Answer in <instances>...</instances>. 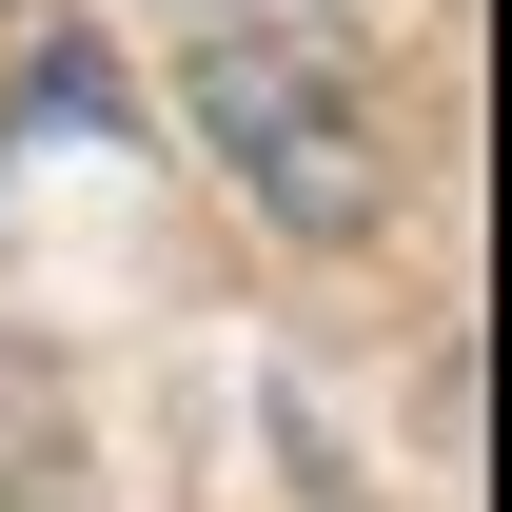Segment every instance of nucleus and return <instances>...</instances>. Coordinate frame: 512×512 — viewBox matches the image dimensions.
Returning <instances> with one entry per match:
<instances>
[{
    "label": "nucleus",
    "mask_w": 512,
    "mask_h": 512,
    "mask_svg": "<svg viewBox=\"0 0 512 512\" xmlns=\"http://www.w3.org/2000/svg\"><path fill=\"white\" fill-rule=\"evenodd\" d=\"M197 138H217V178L276 217V237H375L394 217V119L375 79L296 40V20H237V40H197Z\"/></svg>",
    "instance_id": "1"
}]
</instances>
